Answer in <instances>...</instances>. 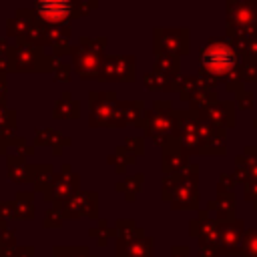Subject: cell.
<instances>
[{
    "mask_svg": "<svg viewBox=\"0 0 257 257\" xmlns=\"http://www.w3.org/2000/svg\"><path fill=\"white\" fill-rule=\"evenodd\" d=\"M199 60L203 66V74L209 78H223L231 74L239 64L235 48L225 40H211L203 48Z\"/></svg>",
    "mask_w": 257,
    "mask_h": 257,
    "instance_id": "6da1fadb",
    "label": "cell"
},
{
    "mask_svg": "<svg viewBox=\"0 0 257 257\" xmlns=\"http://www.w3.org/2000/svg\"><path fill=\"white\" fill-rule=\"evenodd\" d=\"M34 12L42 20L50 22L52 26H58L60 22L70 18V14L74 12V4L64 2V0H56V2L54 0H46V2H36L34 4Z\"/></svg>",
    "mask_w": 257,
    "mask_h": 257,
    "instance_id": "7a4b0ae2",
    "label": "cell"
},
{
    "mask_svg": "<svg viewBox=\"0 0 257 257\" xmlns=\"http://www.w3.org/2000/svg\"><path fill=\"white\" fill-rule=\"evenodd\" d=\"M133 58L131 56H112L108 58L100 68L102 72L98 76L108 80H128L133 76Z\"/></svg>",
    "mask_w": 257,
    "mask_h": 257,
    "instance_id": "3957f363",
    "label": "cell"
},
{
    "mask_svg": "<svg viewBox=\"0 0 257 257\" xmlns=\"http://www.w3.org/2000/svg\"><path fill=\"white\" fill-rule=\"evenodd\" d=\"M229 10H233L231 18L241 26H249V22L257 18V4H229Z\"/></svg>",
    "mask_w": 257,
    "mask_h": 257,
    "instance_id": "277c9868",
    "label": "cell"
},
{
    "mask_svg": "<svg viewBox=\"0 0 257 257\" xmlns=\"http://www.w3.org/2000/svg\"><path fill=\"white\" fill-rule=\"evenodd\" d=\"M163 36H167V44L161 46L167 52H187V30H167L169 34H165V30H159Z\"/></svg>",
    "mask_w": 257,
    "mask_h": 257,
    "instance_id": "5b68a950",
    "label": "cell"
},
{
    "mask_svg": "<svg viewBox=\"0 0 257 257\" xmlns=\"http://www.w3.org/2000/svg\"><path fill=\"white\" fill-rule=\"evenodd\" d=\"M245 257H257V229L249 231L245 237Z\"/></svg>",
    "mask_w": 257,
    "mask_h": 257,
    "instance_id": "8992f818",
    "label": "cell"
}]
</instances>
